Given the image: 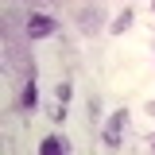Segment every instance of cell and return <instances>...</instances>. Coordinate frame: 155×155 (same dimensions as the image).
<instances>
[{"mask_svg": "<svg viewBox=\"0 0 155 155\" xmlns=\"http://www.w3.org/2000/svg\"><path fill=\"white\" fill-rule=\"evenodd\" d=\"M124 124H128V113H124V109H116V113L109 116V124H105V143H109V147H116V143H120Z\"/></svg>", "mask_w": 155, "mask_h": 155, "instance_id": "1", "label": "cell"}, {"mask_svg": "<svg viewBox=\"0 0 155 155\" xmlns=\"http://www.w3.org/2000/svg\"><path fill=\"white\" fill-rule=\"evenodd\" d=\"M27 35H31V39H47V35H54V19L43 16V12H35V16L27 19Z\"/></svg>", "mask_w": 155, "mask_h": 155, "instance_id": "2", "label": "cell"}, {"mask_svg": "<svg viewBox=\"0 0 155 155\" xmlns=\"http://www.w3.org/2000/svg\"><path fill=\"white\" fill-rule=\"evenodd\" d=\"M39 155H66V143H62L58 136H47V140L39 143Z\"/></svg>", "mask_w": 155, "mask_h": 155, "instance_id": "3", "label": "cell"}, {"mask_svg": "<svg viewBox=\"0 0 155 155\" xmlns=\"http://www.w3.org/2000/svg\"><path fill=\"white\" fill-rule=\"evenodd\" d=\"M35 105H39V89H35V81H27L19 93V109H35Z\"/></svg>", "mask_w": 155, "mask_h": 155, "instance_id": "4", "label": "cell"}, {"mask_svg": "<svg viewBox=\"0 0 155 155\" xmlns=\"http://www.w3.org/2000/svg\"><path fill=\"white\" fill-rule=\"evenodd\" d=\"M132 16H136L132 8H124V12L116 16V23H113V27H109V31H113V35H120V31H128V23H132Z\"/></svg>", "mask_w": 155, "mask_h": 155, "instance_id": "5", "label": "cell"}]
</instances>
